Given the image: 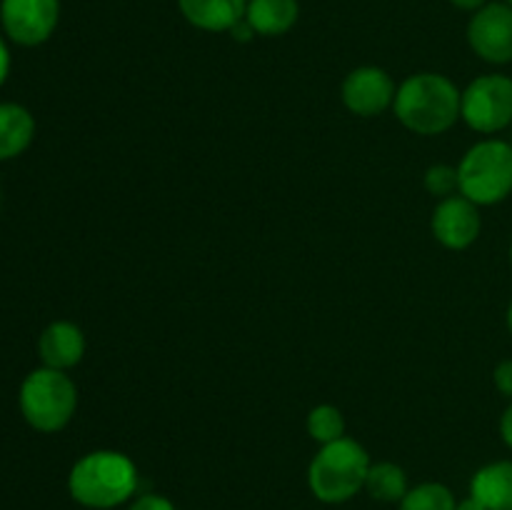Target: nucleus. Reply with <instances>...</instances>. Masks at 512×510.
Listing matches in <instances>:
<instances>
[{
  "label": "nucleus",
  "instance_id": "4468645a",
  "mask_svg": "<svg viewBox=\"0 0 512 510\" xmlns=\"http://www.w3.org/2000/svg\"><path fill=\"white\" fill-rule=\"evenodd\" d=\"M35 140V118L25 105L0 103V163L20 158Z\"/></svg>",
  "mask_w": 512,
  "mask_h": 510
},
{
  "label": "nucleus",
  "instance_id": "39448f33",
  "mask_svg": "<svg viewBox=\"0 0 512 510\" xmlns=\"http://www.w3.org/2000/svg\"><path fill=\"white\" fill-rule=\"evenodd\" d=\"M460 195L473 200L478 208H490L512 195V143L510 140L483 138L470 145L458 163Z\"/></svg>",
  "mask_w": 512,
  "mask_h": 510
},
{
  "label": "nucleus",
  "instance_id": "f257e3e1",
  "mask_svg": "<svg viewBox=\"0 0 512 510\" xmlns=\"http://www.w3.org/2000/svg\"><path fill=\"white\" fill-rule=\"evenodd\" d=\"M140 470L123 450L100 448L80 455L68 473V495L85 510H115L138 495Z\"/></svg>",
  "mask_w": 512,
  "mask_h": 510
},
{
  "label": "nucleus",
  "instance_id": "5701e85b",
  "mask_svg": "<svg viewBox=\"0 0 512 510\" xmlns=\"http://www.w3.org/2000/svg\"><path fill=\"white\" fill-rule=\"evenodd\" d=\"M8 75H10V50H8V43H5V38L0 35V88L5 85Z\"/></svg>",
  "mask_w": 512,
  "mask_h": 510
},
{
  "label": "nucleus",
  "instance_id": "412c9836",
  "mask_svg": "<svg viewBox=\"0 0 512 510\" xmlns=\"http://www.w3.org/2000/svg\"><path fill=\"white\" fill-rule=\"evenodd\" d=\"M493 385L505 400H512V358L500 360L493 370Z\"/></svg>",
  "mask_w": 512,
  "mask_h": 510
},
{
  "label": "nucleus",
  "instance_id": "1a4fd4ad",
  "mask_svg": "<svg viewBox=\"0 0 512 510\" xmlns=\"http://www.w3.org/2000/svg\"><path fill=\"white\" fill-rule=\"evenodd\" d=\"M398 85L390 73L378 65H360L343 78L340 100L345 110L358 118H378L385 110H393Z\"/></svg>",
  "mask_w": 512,
  "mask_h": 510
},
{
  "label": "nucleus",
  "instance_id": "aec40b11",
  "mask_svg": "<svg viewBox=\"0 0 512 510\" xmlns=\"http://www.w3.org/2000/svg\"><path fill=\"white\" fill-rule=\"evenodd\" d=\"M125 510H178V505H175L168 495L143 493V495H135Z\"/></svg>",
  "mask_w": 512,
  "mask_h": 510
},
{
  "label": "nucleus",
  "instance_id": "f03ea898",
  "mask_svg": "<svg viewBox=\"0 0 512 510\" xmlns=\"http://www.w3.org/2000/svg\"><path fill=\"white\" fill-rule=\"evenodd\" d=\"M463 90L443 73L423 70L413 73L398 85L393 115L405 130L423 138H435L460 120Z\"/></svg>",
  "mask_w": 512,
  "mask_h": 510
},
{
  "label": "nucleus",
  "instance_id": "cd10ccee",
  "mask_svg": "<svg viewBox=\"0 0 512 510\" xmlns=\"http://www.w3.org/2000/svg\"><path fill=\"white\" fill-rule=\"evenodd\" d=\"M508 258H510V268H512V240H510V250H508Z\"/></svg>",
  "mask_w": 512,
  "mask_h": 510
},
{
  "label": "nucleus",
  "instance_id": "bb28decb",
  "mask_svg": "<svg viewBox=\"0 0 512 510\" xmlns=\"http://www.w3.org/2000/svg\"><path fill=\"white\" fill-rule=\"evenodd\" d=\"M505 325H508V330H510V335H512V300H510V305H508V313H505Z\"/></svg>",
  "mask_w": 512,
  "mask_h": 510
},
{
  "label": "nucleus",
  "instance_id": "c85d7f7f",
  "mask_svg": "<svg viewBox=\"0 0 512 510\" xmlns=\"http://www.w3.org/2000/svg\"><path fill=\"white\" fill-rule=\"evenodd\" d=\"M503 3H508V5H510V8H512V0H503Z\"/></svg>",
  "mask_w": 512,
  "mask_h": 510
},
{
  "label": "nucleus",
  "instance_id": "a878e982",
  "mask_svg": "<svg viewBox=\"0 0 512 510\" xmlns=\"http://www.w3.org/2000/svg\"><path fill=\"white\" fill-rule=\"evenodd\" d=\"M455 510H488L483 503H480L478 498H473V495H465V498L458 500V505H455Z\"/></svg>",
  "mask_w": 512,
  "mask_h": 510
},
{
  "label": "nucleus",
  "instance_id": "f3484780",
  "mask_svg": "<svg viewBox=\"0 0 512 510\" xmlns=\"http://www.w3.org/2000/svg\"><path fill=\"white\" fill-rule=\"evenodd\" d=\"M458 498L453 488L438 480H425V483L410 485L405 498L398 503V510H455Z\"/></svg>",
  "mask_w": 512,
  "mask_h": 510
},
{
  "label": "nucleus",
  "instance_id": "2eb2a0df",
  "mask_svg": "<svg viewBox=\"0 0 512 510\" xmlns=\"http://www.w3.org/2000/svg\"><path fill=\"white\" fill-rule=\"evenodd\" d=\"M298 18V0H248V8H245V20L260 38H280L290 33Z\"/></svg>",
  "mask_w": 512,
  "mask_h": 510
},
{
  "label": "nucleus",
  "instance_id": "20e7f679",
  "mask_svg": "<svg viewBox=\"0 0 512 510\" xmlns=\"http://www.w3.org/2000/svg\"><path fill=\"white\" fill-rule=\"evenodd\" d=\"M78 385L65 370H30L18 390V408L25 423L45 435L60 433L70 425L78 410Z\"/></svg>",
  "mask_w": 512,
  "mask_h": 510
},
{
  "label": "nucleus",
  "instance_id": "0eeeda50",
  "mask_svg": "<svg viewBox=\"0 0 512 510\" xmlns=\"http://www.w3.org/2000/svg\"><path fill=\"white\" fill-rule=\"evenodd\" d=\"M60 23V0H0V25L10 43L38 48Z\"/></svg>",
  "mask_w": 512,
  "mask_h": 510
},
{
  "label": "nucleus",
  "instance_id": "6e6552de",
  "mask_svg": "<svg viewBox=\"0 0 512 510\" xmlns=\"http://www.w3.org/2000/svg\"><path fill=\"white\" fill-rule=\"evenodd\" d=\"M470 50L488 65L512 63V8L503 0H490L470 15L465 30Z\"/></svg>",
  "mask_w": 512,
  "mask_h": 510
},
{
  "label": "nucleus",
  "instance_id": "a211bd4d",
  "mask_svg": "<svg viewBox=\"0 0 512 510\" xmlns=\"http://www.w3.org/2000/svg\"><path fill=\"white\" fill-rule=\"evenodd\" d=\"M305 430H308L310 440H315L318 445H328L348 435L345 433L348 425H345L343 410L330 403H320L310 408L308 418H305Z\"/></svg>",
  "mask_w": 512,
  "mask_h": 510
},
{
  "label": "nucleus",
  "instance_id": "dca6fc26",
  "mask_svg": "<svg viewBox=\"0 0 512 510\" xmlns=\"http://www.w3.org/2000/svg\"><path fill=\"white\" fill-rule=\"evenodd\" d=\"M408 490H410V483L403 465L393 463V460H378V463L370 465L363 493H368L373 500H378V503L398 505L400 500L405 498Z\"/></svg>",
  "mask_w": 512,
  "mask_h": 510
},
{
  "label": "nucleus",
  "instance_id": "9b49d317",
  "mask_svg": "<svg viewBox=\"0 0 512 510\" xmlns=\"http://www.w3.org/2000/svg\"><path fill=\"white\" fill-rule=\"evenodd\" d=\"M85 350V333L73 320H53L38 335V358L40 365L53 370H73L75 365L83 363Z\"/></svg>",
  "mask_w": 512,
  "mask_h": 510
},
{
  "label": "nucleus",
  "instance_id": "ddd939ff",
  "mask_svg": "<svg viewBox=\"0 0 512 510\" xmlns=\"http://www.w3.org/2000/svg\"><path fill=\"white\" fill-rule=\"evenodd\" d=\"M468 493L488 510H512V458L480 465L470 478Z\"/></svg>",
  "mask_w": 512,
  "mask_h": 510
},
{
  "label": "nucleus",
  "instance_id": "f8f14e48",
  "mask_svg": "<svg viewBox=\"0 0 512 510\" xmlns=\"http://www.w3.org/2000/svg\"><path fill=\"white\" fill-rule=\"evenodd\" d=\"M248 0H178V10L203 33H230L245 18Z\"/></svg>",
  "mask_w": 512,
  "mask_h": 510
},
{
  "label": "nucleus",
  "instance_id": "423d86ee",
  "mask_svg": "<svg viewBox=\"0 0 512 510\" xmlns=\"http://www.w3.org/2000/svg\"><path fill=\"white\" fill-rule=\"evenodd\" d=\"M460 120L473 133L493 138L512 125V78L505 73H483L463 88Z\"/></svg>",
  "mask_w": 512,
  "mask_h": 510
},
{
  "label": "nucleus",
  "instance_id": "b1692460",
  "mask_svg": "<svg viewBox=\"0 0 512 510\" xmlns=\"http://www.w3.org/2000/svg\"><path fill=\"white\" fill-rule=\"evenodd\" d=\"M230 35H233V40H238V43H250V40L255 38V30L250 28L248 20L243 18L233 30H230Z\"/></svg>",
  "mask_w": 512,
  "mask_h": 510
},
{
  "label": "nucleus",
  "instance_id": "393cba45",
  "mask_svg": "<svg viewBox=\"0 0 512 510\" xmlns=\"http://www.w3.org/2000/svg\"><path fill=\"white\" fill-rule=\"evenodd\" d=\"M448 3L453 5V8L465 10V13H475V10H480L483 5H488L490 0H448Z\"/></svg>",
  "mask_w": 512,
  "mask_h": 510
},
{
  "label": "nucleus",
  "instance_id": "6ab92c4d",
  "mask_svg": "<svg viewBox=\"0 0 512 510\" xmlns=\"http://www.w3.org/2000/svg\"><path fill=\"white\" fill-rule=\"evenodd\" d=\"M423 185L435 200L450 198V195L460 193V183H458V165H448V163H435L425 170L423 175Z\"/></svg>",
  "mask_w": 512,
  "mask_h": 510
},
{
  "label": "nucleus",
  "instance_id": "7ed1b4c3",
  "mask_svg": "<svg viewBox=\"0 0 512 510\" xmlns=\"http://www.w3.org/2000/svg\"><path fill=\"white\" fill-rule=\"evenodd\" d=\"M373 465V458L350 435L320 445L308 465V490L313 498L323 505L350 503L358 493L365 490V478Z\"/></svg>",
  "mask_w": 512,
  "mask_h": 510
},
{
  "label": "nucleus",
  "instance_id": "4be33fe9",
  "mask_svg": "<svg viewBox=\"0 0 512 510\" xmlns=\"http://www.w3.org/2000/svg\"><path fill=\"white\" fill-rule=\"evenodd\" d=\"M498 430H500V438H503V443L512 450V400H508V408H505L503 415H500Z\"/></svg>",
  "mask_w": 512,
  "mask_h": 510
},
{
  "label": "nucleus",
  "instance_id": "9d476101",
  "mask_svg": "<svg viewBox=\"0 0 512 510\" xmlns=\"http://www.w3.org/2000/svg\"><path fill=\"white\" fill-rule=\"evenodd\" d=\"M430 233L445 250H468L483 233L480 208L465 195H450L435 203L430 215Z\"/></svg>",
  "mask_w": 512,
  "mask_h": 510
}]
</instances>
